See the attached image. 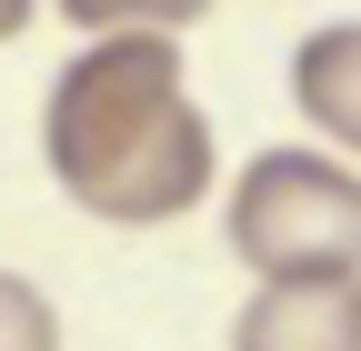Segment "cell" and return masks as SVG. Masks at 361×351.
<instances>
[{
  "label": "cell",
  "mask_w": 361,
  "mask_h": 351,
  "mask_svg": "<svg viewBox=\"0 0 361 351\" xmlns=\"http://www.w3.org/2000/svg\"><path fill=\"white\" fill-rule=\"evenodd\" d=\"M251 281H351L361 271V171L331 151H251L221 201Z\"/></svg>",
  "instance_id": "obj_2"
},
{
  "label": "cell",
  "mask_w": 361,
  "mask_h": 351,
  "mask_svg": "<svg viewBox=\"0 0 361 351\" xmlns=\"http://www.w3.org/2000/svg\"><path fill=\"white\" fill-rule=\"evenodd\" d=\"M0 351H61V312H51V291L20 281V271H0Z\"/></svg>",
  "instance_id": "obj_6"
},
{
  "label": "cell",
  "mask_w": 361,
  "mask_h": 351,
  "mask_svg": "<svg viewBox=\"0 0 361 351\" xmlns=\"http://www.w3.org/2000/svg\"><path fill=\"white\" fill-rule=\"evenodd\" d=\"M51 11L71 20V30H90V40H130V30H151V40H180L211 0H51Z\"/></svg>",
  "instance_id": "obj_5"
},
{
  "label": "cell",
  "mask_w": 361,
  "mask_h": 351,
  "mask_svg": "<svg viewBox=\"0 0 361 351\" xmlns=\"http://www.w3.org/2000/svg\"><path fill=\"white\" fill-rule=\"evenodd\" d=\"M231 351H361V271L351 281H261L231 321Z\"/></svg>",
  "instance_id": "obj_3"
},
{
  "label": "cell",
  "mask_w": 361,
  "mask_h": 351,
  "mask_svg": "<svg viewBox=\"0 0 361 351\" xmlns=\"http://www.w3.org/2000/svg\"><path fill=\"white\" fill-rule=\"evenodd\" d=\"M30 20H40V0H0V40H20Z\"/></svg>",
  "instance_id": "obj_7"
},
{
  "label": "cell",
  "mask_w": 361,
  "mask_h": 351,
  "mask_svg": "<svg viewBox=\"0 0 361 351\" xmlns=\"http://www.w3.org/2000/svg\"><path fill=\"white\" fill-rule=\"evenodd\" d=\"M40 161L71 211L111 231H161L221 181V141L180 80V40H80V61L40 101Z\"/></svg>",
  "instance_id": "obj_1"
},
{
  "label": "cell",
  "mask_w": 361,
  "mask_h": 351,
  "mask_svg": "<svg viewBox=\"0 0 361 351\" xmlns=\"http://www.w3.org/2000/svg\"><path fill=\"white\" fill-rule=\"evenodd\" d=\"M291 101H301V121L322 130L331 151H351V171H361V20H331V30L291 40Z\"/></svg>",
  "instance_id": "obj_4"
}]
</instances>
